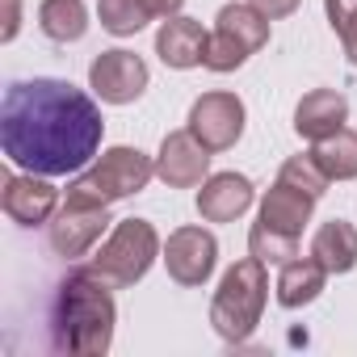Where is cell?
<instances>
[{"label":"cell","mask_w":357,"mask_h":357,"mask_svg":"<svg viewBox=\"0 0 357 357\" xmlns=\"http://www.w3.org/2000/svg\"><path fill=\"white\" fill-rule=\"evenodd\" d=\"M105 118L72 80H13L0 101V147L9 164L38 176H72L101 151Z\"/></svg>","instance_id":"cell-1"},{"label":"cell","mask_w":357,"mask_h":357,"mask_svg":"<svg viewBox=\"0 0 357 357\" xmlns=\"http://www.w3.org/2000/svg\"><path fill=\"white\" fill-rule=\"evenodd\" d=\"M109 282L89 265V269H72L59 282L55 307H51V340L63 353L76 357H101L114 344V324H118V307L109 298Z\"/></svg>","instance_id":"cell-2"},{"label":"cell","mask_w":357,"mask_h":357,"mask_svg":"<svg viewBox=\"0 0 357 357\" xmlns=\"http://www.w3.org/2000/svg\"><path fill=\"white\" fill-rule=\"evenodd\" d=\"M265 269H269V265H261V261L248 252L244 261H236V265L223 273V282H219V290H215V298H211V324H215V332H219L223 340L244 344V340L257 332L261 311H265V298H269V273H265Z\"/></svg>","instance_id":"cell-3"},{"label":"cell","mask_w":357,"mask_h":357,"mask_svg":"<svg viewBox=\"0 0 357 357\" xmlns=\"http://www.w3.org/2000/svg\"><path fill=\"white\" fill-rule=\"evenodd\" d=\"M151 176H155V160L151 155H143L139 147H109V151H101L97 164L76 172V181L68 185V198L109 206V202L143 194Z\"/></svg>","instance_id":"cell-4"},{"label":"cell","mask_w":357,"mask_h":357,"mask_svg":"<svg viewBox=\"0 0 357 357\" xmlns=\"http://www.w3.org/2000/svg\"><path fill=\"white\" fill-rule=\"evenodd\" d=\"M160 252H164V244H160V236H155V227L147 219H122V223H114V231L101 244V252L93 257V269L114 290H122V286L143 282Z\"/></svg>","instance_id":"cell-5"},{"label":"cell","mask_w":357,"mask_h":357,"mask_svg":"<svg viewBox=\"0 0 357 357\" xmlns=\"http://www.w3.org/2000/svg\"><path fill=\"white\" fill-rule=\"evenodd\" d=\"M219 265V240L206 227H176L164 240V269L176 286H206Z\"/></svg>","instance_id":"cell-6"},{"label":"cell","mask_w":357,"mask_h":357,"mask_svg":"<svg viewBox=\"0 0 357 357\" xmlns=\"http://www.w3.org/2000/svg\"><path fill=\"white\" fill-rule=\"evenodd\" d=\"M147 80H151L147 63H143L135 51H122V47L101 51V55L89 63V89H93L105 105H130V101H139L143 89H147Z\"/></svg>","instance_id":"cell-7"},{"label":"cell","mask_w":357,"mask_h":357,"mask_svg":"<svg viewBox=\"0 0 357 357\" xmlns=\"http://www.w3.org/2000/svg\"><path fill=\"white\" fill-rule=\"evenodd\" d=\"M190 130H194L198 143L211 147V151L236 147L240 135H244V101H240L236 93H223V89L202 93V97L190 105Z\"/></svg>","instance_id":"cell-8"},{"label":"cell","mask_w":357,"mask_h":357,"mask_svg":"<svg viewBox=\"0 0 357 357\" xmlns=\"http://www.w3.org/2000/svg\"><path fill=\"white\" fill-rule=\"evenodd\" d=\"M105 227H109V215H105L101 202H76V198H68L55 211V219L47 223V240H51L55 257L76 261V257H84L101 240Z\"/></svg>","instance_id":"cell-9"},{"label":"cell","mask_w":357,"mask_h":357,"mask_svg":"<svg viewBox=\"0 0 357 357\" xmlns=\"http://www.w3.org/2000/svg\"><path fill=\"white\" fill-rule=\"evenodd\" d=\"M211 147L198 143V135L185 126V130H168L164 143H160V155H155V176L168 185V190H194L206 181L211 172Z\"/></svg>","instance_id":"cell-10"},{"label":"cell","mask_w":357,"mask_h":357,"mask_svg":"<svg viewBox=\"0 0 357 357\" xmlns=\"http://www.w3.org/2000/svg\"><path fill=\"white\" fill-rule=\"evenodd\" d=\"M0 206L17 227H43L55 219L59 211V190L38 172H9L5 176V194H0Z\"/></svg>","instance_id":"cell-11"},{"label":"cell","mask_w":357,"mask_h":357,"mask_svg":"<svg viewBox=\"0 0 357 357\" xmlns=\"http://www.w3.org/2000/svg\"><path fill=\"white\" fill-rule=\"evenodd\" d=\"M257 190L244 172H215L198 190V215L206 223H236L248 206H252Z\"/></svg>","instance_id":"cell-12"},{"label":"cell","mask_w":357,"mask_h":357,"mask_svg":"<svg viewBox=\"0 0 357 357\" xmlns=\"http://www.w3.org/2000/svg\"><path fill=\"white\" fill-rule=\"evenodd\" d=\"M206 43L211 34L202 30V22L194 17H168L160 30H155V55L164 59V68H176V72H185V68H198L202 55H206Z\"/></svg>","instance_id":"cell-13"},{"label":"cell","mask_w":357,"mask_h":357,"mask_svg":"<svg viewBox=\"0 0 357 357\" xmlns=\"http://www.w3.org/2000/svg\"><path fill=\"white\" fill-rule=\"evenodd\" d=\"M349 122V101L336 89H311L298 105H294V135L298 139H328Z\"/></svg>","instance_id":"cell-14"},{"label":"cell","mask_w":357,"mask_h":357,"mask_svg":"<svg viewBox=\"0 0 357 357\" xmlns=\"http://www.w3.org/2000/svg\"><path fill=\"white\" fill-rule=\"evenodd\" d=\"M311 211H315V198L298 194L294 185L278 181L265 198H261V223L286 231V236H303V227L311 223Z\"/></svg>","instance_id":"cell-15"},{"label":"cell","mask_w":357,"mask_h":357,"mask_svg":"<svg viewBox=\"0 0 357 357\" xmlns=\"http://www.w3.org/2000/svg\"><path fill=\"white\" fill-rule=\"evenodd\" d=\"M324 282H328V269H324L315 257H294V261H286L282 273H278V303H282L286 311H298V307H307V303L319 298Z\"/></svg>","instance_id":"cell-16"},{"label":"cell","mask_w":357,"mask_h":357,"mask_svg":"<svg viewBox=\"0 0 357 357\" xmlns=\"http://www.w3.org/2000/svg\"><path fill=\"white\" fill-rule=\"evenodd\" d=\"M311 257L328 273H349L357 265V227L349 219H328L311 240Z\"/></svg>","instance_id":"cell-17"},{"label":"cell","mask_w":357,"mask_h":357,"mask_svg":"<svg viewBox=\"0 0 357 357\" xmlns=\"http://www.w3.org/2000/svg\"><path fill=\"white\" fill-rule=\"evenodd\" d=\"M215 30L227 34V38H236L248 55L261 51V47L269 43V17H265L261 9H252V5H240V0H236V5H223V9H219Z\"/></svg>","instance_id":"cell-18"},{"label":"cell","mask_w":357,"mask_h":357,"mask_svg":"<svg viewBox=\"0 0 357 357\" xmlns=\"http://www.w3.org/2000/svg\"><path fill=\"white\" fill-rule=\"evenodd\" d=\"M38 30L51 43H80L89 30L84 0H43L38 5Z\"/></svg>","instance_id":"cell-19"},{"label":"cell","mask_w":357,"mask_h":357,"mask_svg":"<svg viewBox=\"0 0 357 357\" xmlns=\"http://www.w3.org/2000/svg\"><path fill=\"white\" fill-rule=\"evenodd\" d=\"M311 155H315V164L328 172V181H353V176H357V130L340 126L336 135L315 139Z\"/></svg>","instance_id":"cell-20"},{"label":"cell","mask_w":357,"mask_h":357,"mask_svg":"<svg viewBox=\"0 0 357 357\" xmlns=\"http://www.w3.org/2000/svg\"><path fill=\"white\" fill-rule=\"evenodd\" d=\"M248 252L261 261V265H286V261H294L298 257V236H286V231H278V227H269V223H252V231H248Z\"/></svg>","instance_id":"cell-21"},{"label":"cell","mask_w":357,"mask_h":357,"mask_svg":"<svg viewBox=\"0 0 357 357\" xmlns=\"http://www.w3.org/2000/svg\"><path fill=\"white\" fill-rule=\"evenodd\" d=\"M97 17H101V30H109L114 38H130L151 22V9L143 0H101Z\"/></svg>","instance_id":"cell-22"},{"label":"cell","mask_w":357,"mask_h":357,"mask_svg":"<svg viewBox=\"0 0 357 357\" xmlns=\"http://www.w3.org/2000/svg\"><path fill=\"white\" fill-rule=\"evenodd\" d=\"M278 181L294 185L298 194H307V198H315V202H319V198L328 194V185H332V181H328V172L315 164L311 151H307V155H290V160L282 164V172H278Z\"/></svg>","instance_id":"cell-23"},{"label":"cell","mask_w":357,"mask_h":357,"mask_svg":"<svg viewBox=\"0 0 357 357\" xmlns=\"http://www.w3.org/2000/svg\"><path fill=\"white\" fill-rule=\"evenodd\" d=\"M324 9H328V22L349 55V63L357 68V0H324Z\"/></svg>","instance_id":"cell-24"},{"label":"cell","mask_w":357,"mask_h":357,"mask_svg":"<svg viewBox=\"0 0 357 357\" xmlns=\"http://www.w3.org/2000/svg\"><path fill=\"white\" fill-rule=\"evenodd\" d=\"M248 63V51L236 43V38H227V34H219V30H211V43H206V55H202V68H211V72H236V68H244Z\"/></svg>","instance_id":"cell-25"},{"label":"cell","mask_w":357,"mask_h":357,"mask_svg":"<svg viewBox=\"0 0 357 357\" xmlns=\"http://www.w3.org/2000/svg\"><path fill=\"white\" fill-rule=\"evenodd\" d=\"M252 9H261L269 22H282V17H290L294 9H298V0H248Z\"/></svg>","instance_id":"cell-26"},{"label":"cell","mask_w":357,"mask_h":357,"mask_svg":"<svg viewBox=\"0 0 357 357\" xmlns=\"http://www.w3.org/2000/svg\"><path fill=\"white\" fill-rule=\"evenodd\" d=\"M22 30V0H5V30H0V43H13Z\"/></svg>","instance_id":"cell-27"},{"label":"cell","mask_w":357,"mask_h":357,"mask_svg":"<svg viewBox=\"0 0 357 357\" xmlns=\"http://www.w3.org/2000/svg\"><path fill=\"white\" fill-rule=\"evenodd\" d=\"M143 5L151 9V17H176V13H181V5H185V0H143Z\"/></svg>","instance_id":"cell-28"}]
</instances>
